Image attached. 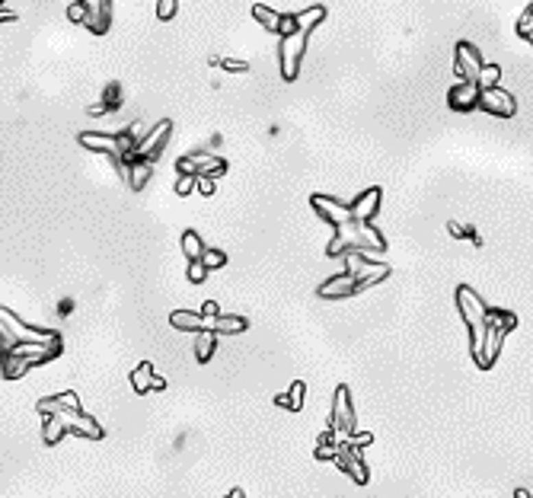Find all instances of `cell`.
<instances>
[{"label":"cell","mask_w":533,"mask_h":498,"mask_svg":"<svg viewBox=\"0 0 533 498\" xmlns=\"http://www.w3.org/2000/svg\"><path fill=\"white\" fill-rule=\"evenodd\" d=\"M453 297H457V313L463 316V323H466V329H469V348H473V361H479V355H482V345H486V332H488V323H486L488 304L469 285H457V294H453Z\"/></svg>","instance_id":"1"},{"label":"cell","mask_w":533,"mask_h":498,"mask_svg":"<svg viewBox=\"0 0 533 498\" xmlns=\"http://www.w3.org/2000/svg\"><path fill=\"white\" fill-rule=\"evenodd\" d=\"M348 249H377V252H386V240L377 227L348 221V224H342V227H335V237H332L329 246H326V256L342 259Z\"/></svg>","instance_id":"2"},{"label":"cell","mask_w":533,"mask_h":498,"mask_svg":"<svg viewBox=\"0 0 533 498\" xmlns=\"http://www.w3.org/2000/svg\"><path fill=\"white\" fill-rule=\"evenodd\" d=\"M326 428L339 431V438H351V434H355V403H351L348 383H339V387H335V396H332V409H329V418H326Z\"/></svg>","instance_id":"3"},{"label":"cell","mask_w":533,"mask_h":498,"mask_svg":"<svg viewBox=\"0 0 533 498\" xmlns=\"http://www.w3.org/2000/svg\"><path fill=\"white\" fill-rule=\"evenodd\" d=\"M335 466H339L345 476H351V479L358 482V486H368L370 473L368 466H364V457H361V447H355V444L348 441V438H339V451H335Z\"/></svg>","instance_id":"4"},{"label":"cell","mask_w":533,"mask_h":498,"mask_svg":"<svg viewBox=\"0 0 533 498\" xmlns=\"http://www.w3.org/2000/svg\"><path fill=\"white\" fill-rule=\"evenodd\" d=\"M176 173H185V176H217L227 173V160L221 157H211V154H192V157H182L176 160Z\"/></svg>","instance_id":"5"},{"label":"cell","mask_w":533,"mask_h":498,"mask_svg":"<svg viewBox=\"0 0 533 498\" xmlns=\"http://www.w3.org/2000/svg\"><path fill=\"white\" fill-rule=\"evenodd\" d=\"M310 208L320 214L322 221L329 224L332 230L351 221V204L339 202V198H329V195H313V198H310Z\"/></svg>","instance_id":"6"},{"label":"cell","mask_w":533,"mask_h":498,"mask_svg":"<svg viewBox=\"0 0 533 498\" xmlns=\"http://www.w3.org/2000/svg\"><path fill=\"white\" fill-rule=\"evenodd\" d=\"M169 131H173V121H156L154 128L138 141V147H134V157H144V160H156L163 154L166 141H169Z\"/></svg>","instance_id":"7"},{"label":"cell","mask_w":533,"mask_h":498,"mask_svg":"<svg viewBox=\"0 0 533 498\" xmlns=\"http://www.w3.org/2000/svg\"><path fill=\"white\" fill-rule=\"evenodd\" d=\"M380 202H383V192H380V185H370V189H364V192L351 202V221L358 224H374V217H377L380 211Z\"/></svg>","instance_id":"8"},{"label":"cell","mask_w":533,"mask_h":498,"mask_svg":"<svg viewBox=\"0 0 533 498\" xmlns=\"http://www.w3.org/2000/svg\"><path fill=\"white\" fill-rule=\"evenodd\" d=\"M304 48H307V32H291L281 42V71H285L287 80L297 77V64L304 58Z\"/></svg>","instance_id":"9"},{"label":"cell","mask_w":533,"mask_h":498,"mask_svg":"<svg viewBox=\"0 0 533 498\" xmlns=\"http://www.w3.org/2000/svg\"><path fill=\"white\" fill-rule=\"evenodd\" d=\"M316 294L322 300H345V297H355L358 294V281L348 275V272H339V275H332L329 281H322L316 287Z\"/></svg>","instance_id":"10"},{"label":"cell","mask_w":533,"mask_h":498,"mask_svg":"<svg viewBox=\"0 0 533 498\" xmlns=\"http://www.w3.org/2000/svg\"><path fill=\"white\" fill-rule=\"evenodd\" d=\"M83 3H86V23L83 26L90 29L93 36H106L112 16V0H83Z\"/></svg>","instance_id":"11"},{"label":"cell","mask_w":533,"mask_h":498,"mask_svg":"<svg viewBox=\"0 0 533 498\" xmlns=\"http://www.w3.org/2000/svg\"><path fill=\"white\" fill-rule=\"evenodd\" d=\"M479 106L486 112H492V115H514V99L505 90H498V86H486L479 93Z\"/></svg>","instance_id":"12"},{"label":"cell","mask_w":533,"mask_h":498,"mask_svg":"<svg viewBox=\"0 0 533 498\" xmlns=\"http://www.w3.org/2000/svg\"><path fill=\"white\" fill-rule=\"evenodd\" d=\"M479 86H476V80H463V83H457L451 90V106L457 112H469V109H476L479 106Z\"/></svg>","instance_id":"13"},{"label":"cell","mask_w":533,"mask_h":498,"mask_svg":"<svg viewBox=\"0 0 533 498\" xmlns=\"http://www.w3.org/2000/svg\"><path fill=\"white\" fill-rule=\"evenodd\" d=\"M479 71H482V61H479L476 48L473 45H457V74L463 80H476Z\"/></svg>","instance_id":"14"},{"label":"cell","mask_w":533,"mask_h":498,"mask_svg":"<svg viewBox=\"0 0 533 498\" xmlns=\"http://www.w3.org/2000/svg\"><path fill=\"white\" fill-rule=\"evenodd\" d=\"M150 176H154V160H144V157H128V179L125 182L138 192L144 185L150 182Z\"/></svg>","instance_id":"15"},{"label":"cell","mask_w":533,"mask_h":498,"mask_svg":"<svg viewBox=\"0 0 533 498\" xmlns=\"http://www.w3.org/2000/svg\"><path fill=\"white\" fill-rule=\"evenodd\" d=\"M246 320L233 313H217L214 320H208V329H214L217 335H237V332H246Z\"/></svg>","instance_id":"16"},{"label":"cell","mask_w":533,"mask_h":498,"mask_svg":"<svg viewBox=\"0 0 533 498\" xmlns=\"http://www.w3.org/2000/svg\"><path fill=\"white\" fill-rule=\"evenodd\" d=\"M169 323H173L176 329H182V332H202V329H208V320H204V313H195V310H176V313L169 316Z\"/></svg>","instance_id":"17"},{"label":"cell","mask_w":533,"mask_h":498,"mask_svg":"<svg viewBox=\"0 0 533 498\" xmlns=\"http://www.w3.org/2000/svg\"><path fill=\"white\" fill-rule=\"evenodd\" d=\"M304 393H307L304 380H294L287 393H278L275 396V406L287 409V412H300V409H304Z\"/></svg>","instance_id":"18"},{"label":"cell","mask_w":533,"mask_h":498,"mask_svg":"<svg viewBox=\"0 0 533 498\" xmlns=\"http://www.w3.org/2000/svg\"><path fill=\"white\" fill-rule=\"evenodd\" d=\"M214 348H217V332H214V329H202V332H198V342H195V358L204 364V361H211Z\"/></svg>","instance_id":"19"},{"label":"cell","mask_w":533,"mask_h":498,"mask_svg":"<svg viewBox=\"0 0 533 498\" xmlns=\"http://www.w3.org/2000/svg\"><path fill=\"white\" fill-rule=\"evenodd\" d=\"M182 252H185V259H189V262L202 259L204 243H202V237H198L195 230H185V233H182Z\"/></svg>","instance_id":"20"},{"label":"cell","mask_w":533,"mask_h":498,"mask_svg":"<svg viewBox=\"0 0 533 498\" xmlns=\"http://www.w3.org/2000/svg\"><path fill=\"white\" fill-rule=\"evenodd\" d=\"M447 230H451V237H457V240H473L476 246H482V237L476 233V227H473V224H457V221H451V224H447Z\"/></svg>","instance_id":"21"},{"label":"cell","mask_w":533,"mask_h":498,"mask_svg":"<svg viewBox=\"0 0 533 498\" xmlns=\"http://www.w3.org/2000/svg\"><path fill=\"white\" fill-rule=\"evenodd\" d=\"M252 16H256L259 23L268 29V32H278V26H281V16H278V13H272L268 7H252Z\"/></svg>","instance_id":"22"},{"label":"cell","mask_w":533,"mask_h":498,"mask_svg":"<svg viewBox=\"0 0 533 498\" xmlns=\"http://www.w3.org/2000/svg\"><path fill=\"white\" fill-rule=\"evenodd\" d=\"M294 19H297V32H310V29L322 19V7H313V10H307V13H300V16H294Z\"/></svg>","instance_id":"23"},{"label":"cell","mask_w":533,"mask_h":498,"mask_svg":"<svg viewBox=\"0 0 533 498\" xmlns=\"http://www.w3.org/2000/svg\"><path fill=\"white\" fill-rule=\"evenodd\" d=\"M202 262H204V268H208V272H214V268H224V265H227V252H221V249H208V246H204Z\"/></svg>","instance_id":"24"},{"label":"cell","mask_w":533,"mask_h":498,"mask_svg":"<svg viewBox=\"0 0 533 498\" xmlns=\"http://www.w3.org/2000/svg\"><path fill=\"white\" fill-rule=\"evenodd\" d=\"M150 377H154L150 364H141V368L131 374V380H134V390H138V393H147V390H150Z\"/></svg>","instance_id":"25"},{"label":"cell","mask_w":533,"mask_h":498,"mask_svg":"<svg viewBox=\"0 0 533 498\" xmlns=\"http://www.w3.org/2000/svg\"><path fill=\"white\" fill-rule=\"evenodd\" d=\"M195 182H198V176H185V173H179V176H176V195H179V198L192 195V192H195Z\"/></svg>","instance_id":"26"},{"label":"cell","mask_w":533,"mask_h":498,"mask_svg":"<svg viewBox=\"0 0 533 498\" xmlns=\"http://www.w3.org/2000/svg\"><path fill=\"white\" fill-rule=\"evenodd\" d=\"M102 102H106V109H119V102H121V86L119 83H109L106 86V93H102Z\"/></svg>","instance_id":"27"},{"label":"cell","mask_w":533,"mask_h":498,"mask_svg":"<svg viewBox=\"0 0 533 498\" xmlns=\"http://www.w3.org/2000/svg\"><path fill=\"white\" fill-rule=\"evenodd\" d=\"M67 19H71V23H86V3H83V0H71V3H67Z\"/></svg>","instance_id":"28"},{"label":"cell","mask_w":533,"mask_h":498,"mask_svg":"<svg viewBox=\"0 0 533 498\" xmlns=\"http://www.w3.org/2000/svg\"><path fill=\"white\" fill-rule=\"evenodd\" d=\"M185 275H189V281H192V285H202L204 278H208V268H204L202 259H195V262H189V272H185Z\"/></svg>","instance_id":"29"},{"label":"cell","mask_w":533,"mask_h":498,"mask_svg":"<svg viewBox=\"0 0 533 498\" xmlns=\"http://www.w3.org/2000/svg\"><path fill=\"white\" fill-rule=\"evenodd\" d=\"M176 3H179V0H156V16L173 19L176 16Z\"/></svg>","instance_id":"30"},{"label":"cell","mask_w":533,"mask_h":498,"mask_svg":"<svg viewBox=\"0 0 533 498\" xmlns=\"http://www.w3.org/2000/svg\"><path fill=\"white\" fill-rule=\"evenodd\" d=\"M214 189H217V179H214V176H198V182H195V192L214 195Z\"/></svg>","instance_id":"31"},{"label":"cell","mask_w":533,"mask_h":498,"mask_svg":"<svg viewBox=\"0 0 533 498\" xmlns=\"http://www.w3.org/2000/svg\"><path fill=\"white\" fill-rule=\"evenodd\" d=\"M476 80L482 83V86H495V80H498V67H482Z\"/></svg>","instance_id":"32"},{"label":"cell","mask_w":533,"mask_h":498,"mask_svg":"<svg viewBox=\"0 0 533 498\" xmlns=\"http://www.w3.org/2000/svg\"><path fill=\"white\" fill-rule=\"evenodd\" d=\"M221 67H224V71H233V74H243V71H246V61H237V58H224Z\"/></svg>","instance_id":"33"},{"label":"cell","mask_w":533,"mask_h":498,"mask_svg":"<svg viewBox=\"0 0 533 498\" xmlns=\"http://www.w3.org/2000/svg\"><path fill=\"white\" fill-rule=\"evenodd\" d=\"M348 441L355 444V447H368V444L374 441V434H370V431H355V434L348 438Z\"/></svg>","instance_id":"34"},{"label":"cell","mask_w":533,"mask_h":498,"mask_svg":"<svg viewBox=\"0 0 533 498\" xmlns=\"http://www.w3.org/2000/svg\"><path fill=\"white\" fill-rule=\"evenodd\" d=\"M202 313H204V320H214V316L221 313V307L214 304V300H208V304H204V307H202Z\"/></svg>","instance_id":"35"},{"label":"cell","mask_w":533,"mask_h":498,"mask_svg":"<svg viewBox=\"0 0 533 498\" xmlns=\"http://www.w3.org/2000/svg\"><path fill=\"white\" fill-rule=\"evenodd\" d=\"M0 23H16V13H13V10H3V7H0Z\"/></svg>","instance_id":"36"},{"label":"cell","mask_w":533,"mask_h":498,"mask_svg":"<svg viewBox=\"0 0 533 498\" xmlns=\"http://www.w3.org/2000/svg\"><path fill=\"white\" fill-rule=\"evenodd\" d=\"M86 112H90V115H106V112H109V109H106V102H96V106H90V109H86Z\"/></svg>","instance_id":"37"},{"label":"cell","mask_w":533,"mask_h":498,"mask_svg":"<svg viewBox=\"0 0 533 498\" xmlns=\"http://www.w3.org/2000/svg\"><path fill=\"white\" fill-rule=\"evenodd\" d=\"M150 387H154V390H163V387H166V380H163V377H156V374H154V377H150Z\"/></svg>","instance_id":"38"},{"label":"cell","mask_w":533,"mask_h":498,"mask_svg":"<svg viewBox=\"0 0 533 498\" xmlns=\"http://www.w3.org/2000/svg\"><path fill=\"white\" fill-rule=\"evenodd\" d=\"M514 498H530V492H527V489H517V492H514Z\"/></svg>","instance_id":"39"},{"label":"cell","mask_w":533,"mask_h":498,"mask_svg":"<svg viewBox=\"0 0 533 498\" xmlns=\"http://www.w3.org/2000/svg\"><path fill=\"white\" fill-rule=\"evenodd\" d=\"M0 7H3V0H0Z\"/></svg>","instance_id":"40"},{"label":"cell","mask_w":533,"mask_h":498,"mask_svg":"<svg viewBox=\"0 0 533 498\" xmlns=\"http://www.w3.org/2000/svg\"><path fill=\"white\" fill-rule=\"evenodd\" d=\"M67 3H71V0H67Z\"/></svg>","instance_id":"41"}]
</instances>
